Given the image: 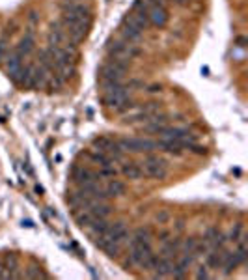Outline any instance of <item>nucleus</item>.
I'll return each instance as SVG.
<instances>
[{"mask_svg": "<svg viewBox=\"0 0 248 280\" xmlns=\"http://www.w3.org/2000/svg\"><path fill=\"white\" fill-rule=\"evenodd\" d=\"M60 10H62V17H67V19H75V21H90L92 19V10L84 2L63 0L60 4Z\"/></svg>", "mask_w": 248, "mask_h": 280, "instance_id": "f257e3e1", "label": "nucleus"}, {"mask_svg": "<svg viewBox=\"0 0 248 280\" xmlns=\"http://www.w3.org/2000/svg\"><path fill=\"white\" fill-rule=\"evenodd\" d=\"M120 148L124 151H129V153H153L157 150V140H149V138H122L120 142Z\"/></svg>", "mask_w": 248, "mask_h": 280, "instance_id": "f03ea898", "label": "nucleus"}, {"mask_svg": "<svg viewBox=\"0 0 248 280\" xmlns=\"http://www.w3.org/2000/svg\"><path fill=\"white\" fill-rule=\"evenodd\" d=\"M60 22H62L63 30L67 34V38H69L73 43L83 42L84 38L88 36V32H90V21H75V19L62 17Z\"/></svg>", "mask_w": 248, "mask_h": 280, "instance_id": "7ed1b4c3", "label": "nucleus"}, {"mask_svg": "<svg viewBox=\"0 0 248 280\" xmlns=\"http://www.w3.org/2000/svg\"><path fill=\"white\" fill-rule=\"evenodd\" d=\"M142 170L147 177H153V179H165L168 174V168H166V161L161 157L153 155V153H147L142 163Z\"/></svg>", "mask_w": 248, "mask_h": 280, "instance_id": "20e7f679", "label": "nucleus"}, {"mask_svg": "<svg viewBox=\"0 0 248 280\" xmlns=\"http://www.w3.org/2000/svg\"><path fill=\"white\" fill-rule=\"evenodd\" d=\"M168 19H170V15H168V11H166L165 6H161V4L149 6L147 21L151 22L153 26H157V28H165L166 24H168Z\"/></svg>", "mask_w": 248, "mask_h": 280, "instance_id": "39448f33", "label": "nucleus"}, {"mask_svg": "<svg viewBox=\"0 0 248 280\" xmlns=\"http://www.w3.org/2000/svg\"><path fill=\"white\" fill-rule=\"evenodd\" d=\"M125 73L122 69H118L116 65L112 64H104L101 65V69H99V79H101V83L106 84V83H122V79H124Z\"/></svg>", "mask_w": 248, "mask_h": 280, "instance_id": "423d86ee", "label": "nucleus"}, {"mask_svg": "<svg viewBox=\"0 0 248 280\" xmlns=\"http://www.w3.org/2000/svg\"><path fill=\"white\" fill-rule=\"evenodd\" d=\"M73 179H75V183H79V185H88V183H99V172H93L90 168H84V166H79V168H75V172H73Z\"/></svg>", "mask_w": 248, "mask_h": 280, "instance_id": "0eeeda50", "label": "nucleus"}, {"mask_svg": "<svg viewBox=\"0 0 248 280\" xmlns=\"http://www.w3.org/2000/svg\"><path fill=\"white\" fill-rule=\"evenodd\" d=\"M159 135L163 138H172V140H183V142H192L194 136L190 135L183 127H163Z\"/></svg>", "mask_w": 248, "mask_h": 280, "instance_id": "6e6552de", "label": "nucleus"}, {"mask_svg": "<svg viewBox=\"0 0 248 280\" xmlns=\"http://www.w3.org/2000/svg\"><path fill=\"white\" fill-rule=\"evenodd\" d=\"M157 150H163L168 155H181L183 150H185V142L183 140L163 138V140H157Z\"/></svg>", "mask_w": 248, "mask_h": 280, "instance_id": "1a4fd4ad", "label": "nucleus"}, {"mask_svg": "<svg viewBox=\"0 0 248 280\" xmlns=\"http://www.w3.org/2000/svg\"><path fill=\"white\" fill-rule=\"evenodd\" d=\"M151 252V245H140V243H131L129 245V261L133 265H140L142 259Z\"/></svg>", "mask_w": 248, "mask_h": 280, "instance_id": "9d476101", "label": "nucleus"}, {"mask_svg": "<svg viewBox=\"0 0 248 280\" xmlns=\"http://www.w3.org/2000/svg\"><path fill=\"white\" fill-rule=\"evenodd\" d=\"M86 211H90L93 218H106L112 213V206H108L106 202H101V200H92Z\"/></svg>", "mask_w": 248, "mask_h": 280, "instance_id": "9b49d317", "label": "nucleus"}, {"mask_svg": "<svg viewBox=\"0 0 248 280\" xmlns=\"http://www.w3.org/2000/svg\"><path fill=\"white\" fill-rule=\"evenodd\" d=\"M22 60H24V56H21L17 51H13L11 54H8L6 56V71H8V75H10V79H13L17 73H19V69L22 67Z\"/></svg>", "mask_w": 248, "mask_h": 280, "instance_id": "f8f14e48", "label": "nucleus"}, {"mask_svg": "<svg viewBox=\"0 0 248 280\" xmlns=\"http://www.w3.org/2000/svg\"><path fill=\"white\" fill-rule=\"evenodd\" d=\"M174 261L170 258H161L157 259L155 267H153V271H155V279H166V277H172V273H174Z\"/></svg>", "mask_w": 248, "mask_h": 280, "instance_id": "ddd939ff", "label": "nucleus"}, {"mask_svg": "<svg viewBox=\"0 0 248 280\" xmlns=\"http://www.w3.org/2000/svg\"><path fill=\"white\" fill-rule=\"evenodd\" d=\"M206 256H207V265L213 267V269H218V267H222V263H224V259H226L227 250L218 247V249H213L211 252H207Z\"/></svg>", "mask_w": 248, "mask_h": 280, "instance_id": "4468645a", "label": "nucleus"}, {"mask_svg": "<svg viewBox=\"0 0 248 280\" xmlns=\"http://www.w3.org/2000/svg\"><path fill=\"white\" fill-rule=\"evenodd\" d=\"M47 79H49V71H45L41 65L32 67V79L28 88H41V86L47 84Z\"/></svg>", "mask_w": 248, "mask_h": 280, "instance_id": "2eb2a0df", "label": "nucleus"}, {"mask_svg": "<svg viewBox=\"0 0 248 280\" xmlns=\"http://www.w3.org/2000/svg\"><path fill=\"white\" fill-rule=\"evenodd\" d=\"M179 249H181V241L179 239H166L163 249H161V256L163 258H176L179 254Z\"/></svg>", "mask_w": 248, "mask_h": 280, "instance_id": "dca6fc26", "label": "nucleus"}, {"mask_svg": "<svg viewBox=\"0 0 248 280\" xmlns=\"http://www.w3.org/2000/svg\"><path fill=\"white\" fill-rule=\"evenodd\" d=\"M34 47H36L34 34H32V32H28V34H24L21 40H19V45H17V49H15V51L19 52L21 56H28V54L34 51Z\"/></svg>", "mask_w": 248, "mask_h": 280, "instance_id": "f3484780", "label": "nucleus"}, {"mask_svg": "<svg viewBox=\"0 0 248 280\" xmlns=\"http://www.w3.org/2000/svg\"><path fill=\"white\" fill-rule=\"evenodd\" d=\"M122 174H124L125 177H129V179H140V177L144 176V170H142V166L138 165V163L127 161V163H124V166H122Z\"/></svg>", "mask_w": 248, "mask_h": 280, "instance_id": "a211bd4d", "label": "nucleus"}, {"mask_svg": "<svg viewBox=\"0 0 248 280\" xmlns=\"http://www.w3.org/2000/svg\"><path fill=\"white\" fill-rule=\"evenodd\" d=\"M206 241L213 249H218V247H222V245L226 243V237L222 236V232L218 228H209L206 234Z\"/></svg>", "mask_w": 248, "mask_h": 280, "instance_id": "6ab92c4d", "label": "nucleus"}, {"mask_svg": "<svg viewBox=\"0 0 248 280\" xmlns=\"http://www.w3.org/2000/svg\"><path fill=\"white\" fill-rule=\"evenodd\" d=\"M104 193H106L108 198H118L125 193V185L122 181H118V179H110L106 183V187H104Z\"/></svg>", "mask_w": 248, "mask_h": 280, "instance_id": "aec40b11", "label": "nucleus"}, {"mask_svg": "<svg viewBox=\"0 0 248 280\" xmlns=\"http://www.w3.org/2000/svg\"><path fill=\"white\" fill-rule=\"evenodd\" d=\"M122 36H124V42L127 43H138L142 40V32L133 28V26H129V24H122Z\"/></svg>", "mask_w": 248, "mask_h": 280, "instance_id": "412c9836", "label": "nucleus"}, {"mask_svg": "<svg viewBox=\"0 0 248 280\" xmlns=\"http://www.w3.org/2000/svg\"><path fill=\"white\" fill-rule=\"evenodd\" d=\"M108 226H110V222H108L106 218H93V222L88 228H90L93 237H99V236H103L104 232L108 230Z\"/></svg>", "mask_w": 248, "mask_h": 280, "instance_id": "4be33fe9", "label": "nucleus"}, {"mask_svg": "<svg viewBox=\"0 0 248 280\" xmlns=\"http://www.w3.org/2000/svg\"><path fill=\"white\" fill-rule=\"evenodd\" d=\"M90 161L95 163V165H99L101 168H103V166H114L112 157H108L104 151H99V150H95V151L90 153Z\"/></svg>", "mask_w": 248, "mask_h": 280, "instance_id": "5701e85b", "label": "nucleus"}, {"mask_svg": "<svg viewBox=\"0 0 248 280\" xmlns=\"http://www.w3.org/2000/svg\"><path fill=\"white\" fill-rule=\"evenodd\" d=\"M38 60H40V65H41L45 71H52V69H56V64H54V56H52L51 51H41L38 54Z\"/></svg>", "mask_w": 248, "mask_h": 280, "instance_id": "b1692460", "label": "nucleus"}, {"mask_svg": "<svg viewBox=\"0 0 248 280\" xmlns=\"http://www.w3.org/2000/svg\"><path fill=\"white\" fill-rule=\"evenodd\" d=\"M131 243H140V245H151V232L149 228H136L135 234H133V239Z\"/></svg>", "mask_w": 248, "mask_h": 280, "instance_id": "393cba45", "label": "nucleus"}, {"mask_svg": "<svg viewBox=\"0 0 248 280\" xmlns=\"http://www.w3.org/2000/svg\"><path fill=\"white\" fill-rule=\"evenodd\" d=\"M157 259H159V254H153V250L145 256L144 259H142V263H140V267L145 271H153V267H155Z\"/></svg>", "mask_w": 248, "mask_h": 280, "instance_id": "a878e982", "label": "nucleus"}, {"mask_svg": "<svg viewBox=\"0 0 248 280\" xmlns=\"http://www.w3.org/2000/svg\"><path fill=\"white\" fill-rule=\"evenodd\" d=\"M103 250L108 254V256H110V258H118V256H120V250H122V243H116V241H112V243H108Z\"/></svg>", "mask_w": 248, "mask_h": 280, "instance_id": "bb28decb", "label": "nucleus"}, {"mask_svg": "<svg viewBox=\"0 0 248 280\" xmlns=\"http://www.w3.org/2000/svg\"><path fill=\"white\" fill-rule=\"evenodd\" d=\"M92 222H93V217L90 215V211H86V213H83V215L77 217V224H79L81 228H88Z\"/></svg>", "mask_w": 248, "mask_h": 280, "instance_id": "cd10ccee", "label": "nucleus"}, {"mask_svg": "<svg viewBox=\"0 0 248 280\" xmlns=\"http://www.w3.org/2000/svg\"><path fill=\"white\" fill-rule=\"evenodd\" d=\"M24 277H28V279H47V275H45L40 267H30V269H26Z\"/></svg>", "mask_w": 248, "mask_h": 280, "instance_id": "c85d7f7f", "label": "nucleus"}, {"mask_svg": "<svg viewBox=\"0 0 248 280\" xmlns=\"http://www.w3.org/2000/svg\"><path fill=\"white\" fill-rule=\"evenodd\" d=\"M8 56V36H2L0 38V64L6 60Z\"/></svg>", "mask_w": 248, "mask_h": 280, "instance_id": "c756f323", "label": "nucleus"}, {"mask_svg": "<svg viewBox=\"0 0 248 280\" xmlns=\"http://www.w3.org/2000/svg\"><path fill=\"white\" fill-rule=\"evenodd\" d=\"M194 247H196V239L188 237L183 241V254H192L194 252Z\"/></svg>", "mask_w": 248, "mask_h": 280, "instance_id": "7c9ffc66", "label": "nucleus"}, {"mask_svg": "<svg viewBox=\"0 0 248 280\" xmlns=\"http://www.w3.org/2000/svg\"><path fill=\"white\" fill-rule=\"evenodd\" d=\"M116 174H118V170L114 166H103L99 170V177H116Z\"/></svg>", "mask_w": 248, "mask_h": 280, "instance_id": "2f4dec72", "label": "nucleus"}, {"mask_svg": "<svg viewBox=\"0 0 248 280\" xmlns=\"http://www.w3.org/2000/svg\"><path fill=\"white\" fill-rule=\"evenodd\" d=\"M243 236V224H235V228L231 230V234H229V241H235L237 243L239 239Z\"/></svg>", "mask_w": 248, "mask_h": 280, "instance_id": "473e14b6", "label": "nucleus"}, {"mask_svg": "<svg viewBox=\"0 0 248 280\" xmlns=\"http://www.w3.org/2000/svg\"><path fill=\"white\" fill-rule=\"evenodd\" d=\"M168 218H170V215H168L166 211H161V213H157V220H159V224H165Z\"/></svg>", "mask_w": 248, "mask_h": 280, "instance_id": "72a5a7b5", "label": "nucleus"}, {"mask_svg": "<svg viewBox=\"0 0 248 280\" xmlns=\"http://www.w3.org/2000/svg\"><path fill=\"white\" fill-rule=\"evenodd\" d=\"M196 279H209V273H207V267H200V271L196 273Z\"/></svg>", "mask_w": 248, "mask_h": 280, "instance_id": "f704fd0d", "label": "nucleus"}, {"mask_svg": "<svg viewBox=\"0 0 248 280\" xmlns=\"http://www.w3.org/2000/svg\"><path fill=\"white\" fill-rule=\"evenodd\" d=\"M28 19H30L32 24H38L40 22V15L36 13V11H30V15H28Z\"/></svg>", "mask_w": 248, "mask_h": 280, "instance_id": "c9c22d12", "label": "nucleus"}, {"mask_svg": "<svg viewBox=\"0 0 248 280\" xmlns=\"http://www.w3.org/2000/svg\"><path fill=\"white\" fill-rule=\"evenodd\" d=\"M161 90H163V86H161V84H153V86H149V90H147V92L155 93V92H161Z\"/></svg>", "mask_w": 248, "mask_h": 280, "instance_id": "e433bc0d", "label": "nucleus"}, {"mask_svg": "<svg viewBox=\"0 0 248 280\" xmlns=\"http://www.w3.org/2000/svg\"><path fill=\"white\" fill-rule=\"evenodd\" d=\"M245 43H247V40H245V38H239V40H237L239 47H245Z\"/></svg>", "mask_w": 248, "mask_h": 280, "instance_id": "4c0bfd02", "label": "nucleus"}, {"mask_svg": "<svg viewBox=\"0 0 248 280\" xmlns=\"http://www.w3.org/2000/svg\"><path fill=\"white\" fill-rule=\"evenodd\" d=\"M174 2H177V4H185L186 0H174Z\"/></svg>", "mask_w": 248, "mask_h": 280, "instance_id": "58836bf2", "label": "nucleus"}, {"mask_svg": "<svg viewBox=\"0 0 248 280\" xmlns=\"http://www.w3.org/2000/svg\"><path fill=\"white\" fill-rule=\"evenodd\" d=\"M69 2H84V0H69Z\"/></svg>", "mask_w": 248, "mask_h": 280, "instance_id": "ea45409f", "label": "nucleus"}]
</instances>
